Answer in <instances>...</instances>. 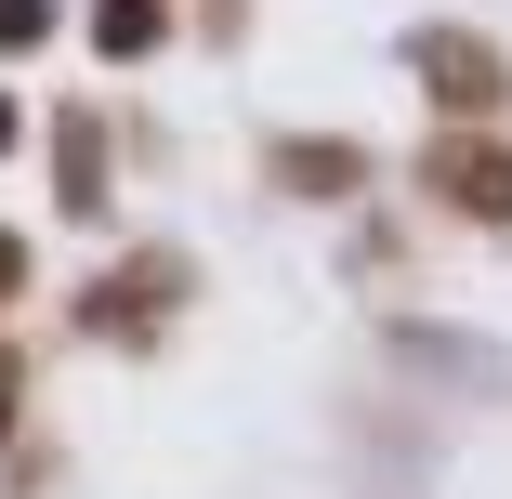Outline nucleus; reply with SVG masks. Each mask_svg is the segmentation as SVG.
<instances>
[{
	"instance_id": "2",
	"label": "nucleus",
	"mask_w": 512,
	"mask_h": 499,
	"mask_svg": "<svg viewBox=\"0 0 512 499\" xmlns=\"http://www.w3.org/2000/svg\"><path fill=\"white\" fill-rule=\"evenodd\" d=\"M407 53H421V79H434V92H460V106H499V53H486V40H434V27H421Z\"/></svg>"
},
{
	"instance_id": "4",
	"label": "nucleus",
	"mask_w": 512,
	"mask_h": 499,
	"mask_svg": "<svg viewBox=\"0 0 512 499\" xmlns=\"http://www.w3.org/2000/svg\"><path fill=\"white\" fill-rule=\"evenodd\" d=\"M289 184H329V197H342V184H355V158H342V145H289Z\"/></svg>"
},
{
	"instance_id": "1",
	"label": "nucleus",
	"mask_w": 512,
	"mask_h": 499,
	"mask_svg": "<svg viewBox=\"0 0 512 499\" xmlns=\"http://www.w3.org/2000/svg\"><path fill=\"white\" fill-rule=\"evenodd\" d=\"M421 184L447 197V211H473V224H512V145H486V132L421 145Z\"/></svg>"
},
{
	"instance_id": "3",
	"label": "nucleus",
	"mask_w": 512,
	"mask_h": 499,
	"mask_svg": "<svg viewBox=\"0 0 512 499\" xmlns=\"http://www.w3.org/2000/svg\"><path fill=\"white\" fill-rule=\"evenodd\" d=\"M92 40H106V53H158V0H106Z\"/></svg>"
}]
</instances>
